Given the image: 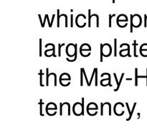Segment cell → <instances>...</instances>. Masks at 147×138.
<instances>
[{
  "label": "cell",
  "instance_id": "d4e9b609",
  "mask_svg": "<svg viewBox=\"0 0 147 138\" xmlns=\"http://www.w3.org/2000/svg\"><path fill=\"white\" fill-rule=\"evenodd\" d=\"M95 74H96V68H94V70H93V74H92L91 77H90V84H91V83H92V80H93V77H94Z\"/></svg>",
  "mask_w": 147,
  "mask_h": 138
},
{
  "label": "cell",
  "instance_id": "7c38bea8",
  "mask_svg": "<svg viewBox=\"0 0 147 138\" xmlns=\"http://www.w3.org/2000/svg\"><path fill=\"white\" fill-rule=\"evenodd\" d=\"M98 105L96 104L94 102H90L88 104L87 106V112L90 110H98Z\"/></svg>",
  "mask_w": 147,
  "mask_h": 138
},
{
  "label": "cell",
  "instance_id": "ffe728a7",
  "mask_svg": "<svg viewBox=\"0 0 147 138\" xmlns=\"http://www.w3.org/2000/svg\"><path fill=\"white\" fill-rule=\"evenodd\" d=\"M83 68H80V85L81 86H83V76L84 74H83Z\"/></svg>",
  "mask_w": 147,
  "mask_h": 138
},
{
  "label": "cell",
  "instance_id": "6da1fadb",
  "mask_svg": "<svg viewBox=\"0 0 147 138\" xmlns=\"http://www.w3.org/2000/svg\"><path fill=\"white\" fill-rule=\"evenodd\" d=\"M142 19L139 14H135L134 15L131 14V30L130 32H133V27L137 28L142 25Z\"/></svg>",
  "mask_w": 147,
  "mask_h": 138
},
{
  "label": "cell",
  "instance_id": "9c48e42d",
  "mask_svg": "<svg viewBox=\"0 0 147 138\" xmlns=\"http://www.w3.org/2000/svg\"><path fill=\"white\" fill-rule=\"evenodd\" d=\"M57 109V105H56L55 103H53V102H50V103H48L47 105H46V108H45L46 113L48 112L50 110L56 111Z\"/></svg>",
  "mask_w": 147,
  "mask_h": 138
},
{
  "label": "cell",
  "instance_id": "484cf974",
  "mask_svg": "<svg viewBox=\"0 0 147 138\" xmlns=\"http://www.w3.org/2000/svg\"><path fill=\"white\" fill-rule=\"evenodd\" d=\"M57 27H60V15H59V13H60V10L57 9Z\"/></svg>",
  "mask_w": 147,
  "mask_h": 138
},
{
  "label": "cell",
  "instance_id": "7a4b0ae2",
  "mask_svg": "<svg viewBox=\"0 0 147 138\" xmlns=\"http://www.w3.org/2000/svg\"><path fill=\"white\" fill-rule=\"evenodd\" d=\"M77 50V44L70 43L66 47V54L70 57H74L76 55V51Z\"/></svg>",
  "mask_w": 147,
  "mask_h": 138
},
{
  "label": "cell",
  "instance_id": "ba28073f",
  "mask_svg": "<svg viewBox=\"0 0 147 138\" xmlns=\"http://www.w3.org/2000/svg\"><path fill=\"white\" fill-rule=\"evenodd\" d=\"M91 51V47L89 44L87 43H83L81 45L80 47V53H84V52H90Z\"/></svg>",
  "mask_w": 147,
  "mask_h": 138
},
{
  "label": "cell",
  "instance_id": "30bf717a",
  "mask_svg": "<svg viewBox=\"0 0 147 138\" xmlns=\"http://www.w3.org/2000/svg\"><path fill=\"white\" fill-rule=\"evenodd\" d=\"M103 76H108V78H104V79H103V80H100V84H101V86H103V83H104L105 81H106V80H108V81L109 82V86H110V87H111L112 84H111V79L110 73H102L101 77H103Z\"/></svg>",
  "mask_w": 147,
  "mask_h": 138
},
{
  "label": "cell",
  "instance_id": "44dd1931",
  "mask_svg": "<svg viewBox=\"0 0 147 138\" xmlns=\"http://www.w3.org/2000/svg\"><path fill=\"white\" fill-rule=\"evenodd\" d=\"M136 102H135L134 103V106H133V108H132V110L131 111V114L129 115V119H128V120H129V119H130L131 118V116H132V114H133V113H134V109H135V108H136Z\"/></svg>",
  "mask_w": 147,
  "mask_h": 138
},
{
  "label": "cell",
  "instance_id": "4dcf8cb0",
  "mask_svg": "<svg viewBox=\"0 0 147 138\" xmlns=\"http://www.w3.org/2000/svg\"><path fill=\"white\" fill-rule=\"evenodd\" d=\"M45 17H46V18H47V22H48L49 27H52V24H51V22H50V20H49V16H48V14H45Z\"/></svg>",
  "mask_w": 147,
  "mask_h": 138
},
{
  "label": "cell",
  "instance_id": "2e32d148",
  "mask_svg": "<svg viewBox=\"0 0 147 138\" xmlns=\"http://www.w3.org/2000/svg\"><path fill=\"white\" fill-rule=\"evenodd\" d=\"M133 45L134 46V55L135 57H138V55H137V53H136V46L138 45V43H136V40H135L134 41Z\"/></svg>",
  "mask_w": 147,
  "mask_h": 138
},
{
  "label": "cell",
  "instance_id": "cb8c5ba5",
  "mask_svg": "<svg viewBox=\"0 0 147 138\" xmlns=\"http://www.w3.org/2000/svg\"><path fill=\"white\" fill-rule=\"evenodd\" d=\"M113 17H116V14H112V15L110 14V15H109V27H111V20Z\"/></svg>",
  "mask_w": 147,
  "mask_h": 138
},
{
  "label": "cell",
  "instance_id": "7402d4cb",
  "mask_svg": "<svg viewBox=\"0 0 147 138\" xmlns=\"http://www.w3.org/2000/svg\"><path fill=\"white\" fill-rule=\"evenodd\" d=\"M58 56L60 57L61 56V47L65 45V43H62V44H59L58 45Z\"/></svg>",
  "mask_w": 147,
  "mask_h": 138
},
{
  "label": "cell",
  "instance_id": "f1b7e54d",
  "mask_svg": "<svg viewBox=\"0 0 147 138\" xmlns=\"http://www.w3.org/2000/svg\"><path fill=\"white\" fill-rule=\"evenodd\" d=\"M70 27H73V15H70Z\"/></svg>",
  "mask_w": 147,
  "mask_h": 138
},
{
  "label": "cell",
  "instance_id": "ac0fdd59",
  "mask_svg": "<svg viewBox=\"0 0 147 138\" xmlns=\"http://www.w3.org/2000/svg\"><path fill=\"white\" fill-rule=\"evenodd\" d=\"M39 104H40V115H41V116H43V114H42V106H43V104H44V103H43V102H42V99H40V103H39Z\"/></svg>",
  "mask_w": 147,
  "mask_h": 138
},
{
  "label": "cell",
  "instance_id": "603a6c76",
  "mask_svg": "<svg viewBox=\"0 0 147 138\" xmlns=\"http://www.w3.org/2000/svg\"><path fill=\"white\" fill-rule=\"evenodd\" d=\"M116 44H117V40L116 39H114V55L116 56L117 55V48H116Z\"/></svg>",
  "mask_w": 147,
  "mask_h": 138
},
{
  "label": "cell",
  "instance_id": "3957f363",
  "mask_svg": "<svg viewBox=\"0 0 147 138\" xmlns=\"http://www.w3.org/2000/svg\"><path fill=\"white\" fill-rule=\"evenodd\" d=\"M86 16L83 14L77 15L76 18V24L78 27L83 28L86 25Z\"/></svg>",
  "mask_w": 147,
  "mask_h": 138
},
{
  "label": "cell",
  "instance_id": "e0dca14e",
  "mask_svg": "<svg viewBox=\"0 0 147 138\" xmlns=\"http://www.w3.org/2000/svg\"><path fill=\"white\" fill-rule=\"evenodd\" d=\"M135 85L138 86V68H135Z\"/></svg>",
  "mask_w": 147,
  "mask_h": 138
},
{
  "label": "cell",
  "instance_id": "4316f807",
  "mask_svg": "<svg viewBox=\"0 0 147 138\" xmlns=\"http://www.w3.org/2000/svg\"><path fill=\"white\" fill-rule=\"evenodd\" d=\"M95 76H96V86H98V68H96V74H95Z\"/></svg>",
  "mask_w": 147,
  "mask_h": 138
},
{
  "label": "cell",
  "instance_id": "5b68a950",
  "mask_svg": "<svg viewBox=\"0 0 147 138\" xmlns=\"http://www.w3.org/2000/svg\"><path fill=\"white\" fill-rule=\"evenodd\" d=\"M123 46H126V48L123 49V50H120L119 55H120L121 57H126V56H129V57H131L130 45H129L128 43H123V44L120 45V47H123Z\"/></svg>",
  "mask_w": 147,
  "mask_h": 138
},
{
  "label": "cell",
  "instance_id": "277c9868",
  "mask_svg": "<svg viewBox=\"0 0 147 138\" xmlns=\"http://www.w3.org/2000/svg\"><path fill=\"white\" fill-rule=\"evenodd\" d=\"M73 113H74L76 116L83 115V114H84V112H83V106H82V103H80V102H76V103L73 105Z\"/></svg>",
  "mask_w": 147,
  "mask_h": 138
},
{
  "label": "cell",
  "instance_id": "e575fe53",
  "mask_svg": "<svg viewBox=\"0 0 147 138\" xmlns=\"http://www.w3.org/2000/svg\"><path fill=\"white\" fill-rule=\"evenodd\" d=\"M146 76H147V68H146ZM146 86H147V78H146Z\"/></svg>",
  "mask_w": 147,
  "mask_h": 138
},
{
  "label": "cell",
  "instance_id": "8992f818",
  "mask_svg": "<svg viewBox=\"0 0 147 138\" xmlns=\"http://www.w3.org/2000/svg\"><path fill=\"white\" fill-rule=\"evenodd\" d=\"M103 56L104 57H109V56H110L112 53V47L111 46V45L109 44V43H105V44H103Z\"/></svg>",
  "mask_w": 147,
  "mask_h": 138
},
{
  "label": "cell",
  "instance_id": "836d02e7",
  "mask_svg": "<svg viewBox=\"0 0 147 138\" xmlns=\"http://www.w3.org/2000/svg\"><path fill=\"white\" fill-rule=\"evenodd\" d=\"M126 80H131L132 78H126Z\"/></svg>",
  "mask_w": 147,
  "mask_h": 138
},
{
  "label": "cell",
  "instance_id": "f546056e",
  "mask_svg": "<svg viewBox=\"0 0 147 138\" xmlns=\"http://www.w3.org/2000/svg\"><path fill=\"white\" fill-rule=\"evenodd\" d=\"M144 27H146V26H147V14H144Z\"/></svg>",
  "mask_w": 147,
  "mask_h": 138
},
{
  "label": "cell",
  "instance_id": "83f0119b",
  "mask_svg": "<svg viewBox=\"0 0 147 138\" xmlns=\"http://www.w3.org/2000/svg\"><path fill=\"white\" fill-rule=\"evenodd\" d=\"M40 56H42V39H40Z\"/></svg>",
  "mask_w": 147,
  "mask_h": 138
},
{
  "label": "cell",
  "instance_id": "9a60e30c",
  "mask_svg": "<svg viewBox=\"0 0 147 138\" xmlns=\"http://www.w3.org/2000/svg\"><path fill=\"white\" fill-rule=\"evenodd\" d=\"M39 74H40V86H44V85H43V83H42V76H43V75H44V73H42V70H40V73H39Z\"/></svg>",
  "mask_w": 147,
  "mask_h": 138
},
{
  "label": "cell",
  "instance_id": "52a82bcc",
  "mask_svg": "<svg viewBox=\"0 0 147 138\" xmlns=\"http://www.w3.org/2000/svg\"><path fill=\"white\" fill-rule=\"evenodd\" d=\"M71 80V77H70V74L67 73H63L60 75V84H63V82L65 81H67V82H70V80Z\"/></svg>",
  "mask_w": 147,
  "mask_h": 138
},
{
  "label": "cell",
  "instance_id": "d6a6232c",
  "mask_svg": "<svg viewBox=\"0 0 147 138\" xmlns=\"http://www.w3.org/2000/svg\"><path fill=\"white\" fill-rule=\"evenodd\" d=\"M60 115L63 114V103H60Z\"/></svg>",
  "mask_w": 147,
  "mask_h": 138
},
{
  "label": "cell",
  "instance_id": "d6986e66",
  "mask_svg": "<svg viewBox=\"0 0 147 138\" xmlns=\"http://www.w3.org/2000/svg\"><path fill=\"white\" fill-rule=\"evenodd\" d=\"M103 45L100 44V62H103Z\"/></svg>",
  "mask_w": 147,
  "mask_h": 138
},
{
  "label": "cell",
  "instance_id": "d590c367",
  "mask_svg": "<svg viewBox=\"0 0 147 138\" xmlns=\"http://www.w3.org/2000/svg\"><path fill=\"white\" fill-rule=\"evenodd\" d=\"M113 3H115V0H113Z\"/></svg>",
  "mask_w": 147,
  "mask_h": 138
},
{
  "label": "cell",
  "instance_id": "1f68e13d",
  "mask_svg": "<svg viewBox=\"0 0 147 138\" xmlns=\"http://www.w3.org/2000/svg\"><path fill=\"white\" fill-rule=\"evenodd\" d=\"M66 103H67V107H68V115L70 114V103H68V102H66Z\"/></svg>",
  "mask_w": 147,
  "mask_h": 138
},
{
  "label": "cell",
  "instance_id": "4fadbf2b",
  "mask_svg": "<svg viewBox=\"0 0 147 138\" xmlns=\"http://www.w3.org/2000/svg\"><path fill=\"white\" fill-rule=\"evenodd\" d=\"M123 76H124V73H122L121 76V78H120V80H119V85L117 86V88L114 89V91H117L119 89V88H120V86H121V83L122 80H123Z\"/></svg>",
  "mask_w": 147,
  "mask_h": 138
},
{
  "label": "cell",
  "instance_id": "5bb4252c",
  "mask_svg": "<svg viewBox=\"0 0 147 138\" xmlns=\"http://www.w3.org/2000/svg\"><path fill=\"white\" fill-rule=\"evenodd\" d=\"M140 52H147V43H144L141 45Z\"/></svg>",
  "mask_w": 147,
  "mask_h": 138
},
{
  "label": "cell",
  "instance_id": "8fae6325",
  "mask_svg": "<svg viewBox=\"0 0 147 138\" xmlns=\"http://www.w3.org/2000/svg\"><path fill=\"white\" fill-rule=\"evenodd\" d=\"M129 21V19H128L127 16L126 14H120V15L118 16L117 17V20H116V22L117 23H120V22H126Z\"/></svg>",
  "mask_w": 147,
  "mask_h": 138
}]
</instances>
